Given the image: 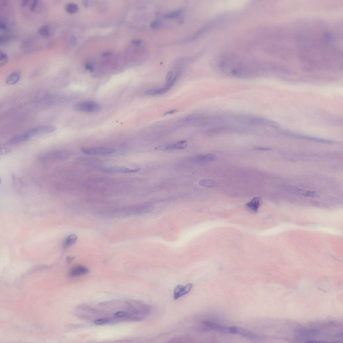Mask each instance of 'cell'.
<instances>
[{"mask_svg":"<svg viewBox=\"0 0 343 343\" xmlns=\"http://www.w3.org/2000/svg\"><path fill=\"white\" fill-rule=\"evenodd\" d=\"M187 142L185 141H179L177 143L166 146V150H179L184 149L187 147Z\"/></svg>","mask_w":343,"mask_h":343,"instance_id":"5bb4252c","label":"cell"},{"mask_svg":"<svg viewBox=\"0 0 343 343\" xmlns=\"http://www.w3.org/2000/svg\"><path fill=\"white\" fill-rule=\"evenodd\" d=\"M181 11L178 10L177 11L173 12L169 14L166 15L165 17L167 18H174L175 17L178 16L181 13Z\"/></svg>","mask_w":343,"mask_h":343,"instance_id":"d4e9b609","label":"cell"},{"mask_svg":"<svg viewBox=\"0 0 343 343\" xmlns=\"http://www.w3.org/2000/svg\"><path fill=\"white\" fill-rule=\"evenodd\" d=\"M172 86L167 84L165 87L159 89L151 90H148L146 93L148 95H154L158 94H161L165 93L171 88Z\"/></svg>","mask_w":343,"mask_h":343,"instance_id":"9a60e30c","label":"cell"},{"mask_svg":"<svg viewBox=\"0 0 343 343\" xmlns=\"http://www.w3.org/2000/svg\"><path fill=\"white\" fill-rule=\"evenodd\" d=\"M77 240V237L75 234H71L64 241V246L68 248L74 245Z\"/></svg>","mask_w":343,"mask_h":343,"instance_id":"e0dca14e","label":"cell"},{"mask_svg":"<svg viewBox=\"0 0 343 343\" xmlns=\"http://www.w3.org/2000/svg\"><path fill=\"white\" fill-rule=\"evenodd\" d=\"M100 171L108 173L127 174L137 172L139 169H131L125 167L116 166L101 167L99 169Z\"/></svg>","mask_w":343,"mask_h":343,"instance_id":"8992f818","label":"cell"},{"mask_svg":"<svg viewBox=\"0 0 343 343\" xmlns=\"http://www.w3.org/2000/svg\"><path fill=\"white\" fill-rule=\"evenodd\" d=\"M75 111L86 113H95L100 111L102 107L97 103L92 101H84L77 103L74 106Z\"/></svg>","mask_w":343,"mask_h":343,"instance_id":"6da1fadb","label":"cell"},{"mask_svg":"<svg viewBox=\"0 0 343 343\" xmlns=\"http://www.w3.org/2000/svg\"><path fill=\"white\" fill-rule=\"evenodd\" d=\"M11 149L10 148H2L1 149V150H0V155L1 156H3V155L7 154L11 152Z\"/></svg>","mask_w":343,"mask_h":343,"instance_id":"484cf974","label":"cell"},{"mask_svg":"<svg viewBox=\"0 0 343 343\" xmlns=\"http://www.w3.org/2000/svg\"><path fill=\"white\" fill-rule=\"evenodd\" d=\"M12 39V36L7 35H3L0 36V44L3 45L9 42Z\"/></svg>","mask_w":343,"mask_h":343,"instance_id":"44dd1931","label":"cell"},{"mask_svg":"<svg viewBox=\"0 0 343 343\" xmlns=\"http://www.w3.org/2000/svg\"><path fill=\"white\" fill-rule=\"evenodd\" d=\"M173 74L172 72L168 73L166 77L167 81L168 83L171 82L173 79Z\"/></svg>","mask_w":343,"mask_h":343,"instance_id":"4316f807","label":"cell"},{"mask_svg":"<svg viewBox=\"0 0 343 343\" xmlns=\"http://www.w3.org/2000/svg\"><path fill=\"white\" fill-rule=\"evenodd\" d=\"M81 151L86 154L93 155H107L115 152V149L104 147L82 148Z\"/></svg>","mask_w":343,"mask_h":343,"instance_id":"3957f363","label":"cell"},{"mask_svg":"<svg viewBox=\"0 0 343 343\" xmlns=\"http://www.w3.org/2000/svg\"><path fill=\"white\" fill-rule=\"evenodd\" d=\"M86 68L90 70H92V66L89 64H86Z\"/></svg>","mask_w":343,"mask_h":343,"instance_id":"836d02e7","label":"cell"},{"mask_svg":"<svg viewBox=\"0 0 343 343\" xmlns=\"http://www.w3.org/2000/svg\"><path fill=\"white\" fill-rule=\"evenodd\" d=\"M228 333L238 334L251 339H255L258 338L257 336L255 334L248 330L241 327L235 326L228 327Z\"/></svg>","mask_w":343,"mask_h":343,"instance_id":"52a82bcc","label":"cell"},{"mask_svg":"<svg viewBox=\"0 0 343 343\" xmlns=\"http://www.w3.org/2000/svg\"><path fill=\"white\" fill-rule=\"evenodd\" d=\"M56 127L51 125H43L35 127L26 131L31 138L37 135L53 132L57 130Z\"/></svg>","mask_w":343,"mask_h":343,"instance_id":"277c9868","label":"cell"},{"mask_svg":"<svg viewBox=\"0 0 343 343\" xmlns=\"http://www.w3.org/2000/svg\"><path fill=\"white\" fill-rule=\"evenodd\" d=\"M215 155L213 154H208L197 155L192 157V161L199 163H206L214 161Z\"/></svg>","mask_w":343,"mask_h":343,"instance_id":"30bf717a","label":"cell"},{"mask_svg":"<svg viewBox=\"0 0 343 343\" xmlns=\"http://www.w3.org/2000/svg\"><path fill=\"white\" fill-rule=\"evenodd\" d=\"M8 57L6 54L1 51L0 53V66H2L6 64L8 61Z\"/></svg>","mask_w":343,"mask_h":343,"instance_id":"7402d4cb","label":"cell"},{"mask_svg":"<svg viewBox=\"0 0 343 343\" xmlns=\"http://www.w3.org/2000/svg\"><path fill=\"white\" fill-rule=\"evenodd\" d=\"M193 287L192 283H189L186 286L178 285L175 288L173 292V297L174 299L177 300L183 295L188 294L190 292Z\"/></svg>","mask_w":343,"mask_h":343,"instance_id":"ba28073f","label":"cell"},{"mask_svg":"<svg viewBox=\"0 0 343 343\" xmlns=\"http://www.w3.org/2000/svg\"><path fill=\"white\" fill-rule=\"evenodd\" d=\"M198 329L200 331L213 330L223 333H228V327L208 321H204L201 322L198 327Z\"/></svg>","mask_w":343,"mask_h":343,"instance_id":"5b68a950","label":"cell"},{"mask_svg":"<svg viewBox=\"0 0 343 343\" xmlns=\"http://www.w3.org/2000/svg\"><path fill=\"white\" fill-rule=\"evenodd\" d=\"M262 203V198L259 197H256L248 202L246 204V206L251 212L257 213Z\"/></svg>","mask_w":343,"mask_h":343,"instance_id":"8fae6325","label":"cell"},{"mask_svg":"<svg viewBox=\"0 0 343 343\" xmlns=\"http://www.w3.org/2000/svg\"><path fill=\"white\" fill-rule=\"evenodd\" d=\"M256 150H259L265 151L269 150H271L270 148H265L262 147H258L256 148Z\"/></svg>","mask_w":343,"mask_h":343,"instance_id":"f546056e","label":"cell"},{"mask_svg":"<svg viewBox=\"0 0 343 343\" xmlns=\"http://www.w3.org/2000/svg\"><path fill=\"white\" fill-rule=\"evenodd\" d=\"M193 339L190 336H180L171 339L169 342L173 343H190L193 342Z\"/></svg>","mask_w":343,"mask_h":343,"instance_id":"2e32d148","label":"cell"},{"mask_svg":"<svg viewBox=\"0 0 343 343\" xmlns=\"http://www.w3.org/2000/svg\"><path fill=\"white\" fill-rule=\"evenodd\" d=\"M177 110H173L168 111V112H167V113H165L164 114V115H168V114H173L174 113H175L177 112Z\"/></svg>","mask_w":343,"mask_h":343,"instance_id":"4dcf8cb0","label":"cell"},{"mask_svg":"<svg viewBox=\"0 0 343 343\" xmlns=\"http://www.w3.org/2000/svg\"><path fill=\"white\" fill-rule=\"evenodd\" d=\"M38 33L40 35L44 37H47L49 35L50 30L49 27L46 25L41 27L38 30Z\"/></svg>","mask_w":343,"mask_h":343,"instance_id":"ffe728a7","label":"cell"},{"mask_svg":"<svg viewBox=\"0 0 343 343\" xmlns=\"http://www.w3.org/2000/svg\"><path fill=\"white\" fill-rule=\"evenodd\" d=\"M127 315V313L124 311H118L116 312L114 315V317L115 318H120L126 317Z\"/></svg>","mask_w":343,"mask_h":343,"instance_id":"cb8c5ba5","label":"cell"},{"mask_svg":"<svg viewBox=\"0 0 343 343\" xmlns=\"http://www.w3.org/2000/svg\"><path fill=\"white\" fill-rule=\"evenodd\" d=\"M141 41L139 40H134L133 41V43L135 45L139 44L141 43Z\"/></svg>","mask_w":343,"mask_h":343,"instance_id":"e575fe53","label":"cell"},{"mask_svg":"<svg viewBox=\"0 0 343 343\" xmlns=\"http://www.w3.org/2000/svg\"><path fill=\"white\" fill-rule=\"evenodd\" d=\"M111 55V53L110 52H105V53L103 54V55L104 56H109Z\"/></svg>","mask_w":343,"mask_h":343,"instance_id":"8d00e7d4","label":"cell"},{"mask_svg":"<svg viewBox=\"0 0 343 343\" xmlns=\"http://www.w3.org/2000/svg\"><path fill=\"white\" fill-rule=\"evenodd\" d=\"M65 9L68 13L74 14L76 13L79 11V8L76 4L70 3L66 4L65 6Z\"/></svg>","mask_w":343,"mask_h":343,"instance_id":"ac0fdd59","label":"cell"},{"mask_svg":"<svg viewBox=\"0 0 343 343\" xmlns=\"http://www.w3.org/2000/svg\"><path fill=\"white\" fill-rule=\"evenodd\" d=\"M0 29L3 31H6L8 29V27L5 23L1 22L0 23Z\"/></svg>","mask_w":343,"mask_h":343,"instance_id":"f1b7e54d","label":"cell"},{"mask_svg":"<svg viewBox=\"0 0 343 343\" xmlns=\"http://www.w3.org/2000/svg\"><path fill=\"white\" fill-rule=\"evenodd\" d=\"M75 258V257H68L67 258V262L69 263V264H70V263L72 262L73 260Z\"/></svg>","mask_w":343,"mask_h":343,"instance_id":"d6a6232c","label":"cell"},{"mask_svg":"<svg viewBox=\"0 0 343 343\" xmlns=\"http://www.w3.org/2000/svg\"><path fill=\"white\" fill-rule=\"evenodd\" d=\"M21 77L20 73L16 72H12L8 76L6 81V84L12 85L16 84L19 81Z\"/></svg>","mask_w":343,"mask_h":343,"instance_id":"4fadbf2b","label":"cell"},{"mask_svg":"<svg viewBox=\"0 0 343 343\" xmlns=\"http://www.w3.org/2000/svg\"><path fill=\"white\" fill-rule=\"evenodd\" d=\"M27 133L17 135L11 138L7 142L8 144H15L22 143L31 139Z\"/></svg>","mask_w":343,"mask_h":343,"instance_id":"7c38bea8","label":"cell"},{"mask_svg":"<svg viewBox=\"0 0 343 343\" xmlns=\"http://www.w3.org/2000/svg\"><path fill=\"white\" fill-rule=\"evenodd\" d=\"M88 267L82 265H77L71 269L68 273V277L71 278L76 277L85 275L89 273Z\"/></svg>","mask_w":343,"mask_h":343,"instance_id":"9c48e42d","label":"cell"},{"mask_svg":"<svg viewBox=\"0 0 343 343\" xmlns=\"http://www.w3.org/2000/svg\"><path fill=\"white\" fill-rule=\"evenodd\" d=\"M69 156V153L66 151L57 150L41 155L38 159L41 161H60L64 160Z\"/></svg>","mask_w":343,"mask_h":343,"instance_id":"7a4b0ae2","label":"cell"},{"mask_svg":"<svg viewBox=\"0 0 343 343\" xmlns=\"http://www.w3.org/2000/svg\"><path fill=\"white\" fill-rule=\"evenodd\" d=\"M38 3V1H36V0H35V1H33V3L31 4V7H30V9H31L32 12L34 11Z\"/></svg>","mask_w":343,"mask_h":343,"instance_id":"83f0119b","label":"cell"},{"mask_svg":"<svg viewBox=\"0 0 343 343\" xmlns=\"http://www.w3.org/2000/svg\"><path fill=\"white\" fill-rule=\"evenodd\" d=\"M199 184L206 187H211L215 186L216 184L213 181L210 179H203L200 181Z\"/></svg>","mask_w":343,"mask_h":343,"instance_id":"d6986e66","label":"cell"},{"mask_svg":"<svg viewBox=\"0 0 343 343\" xmlns=\"http://www.w3.org/2000/svg\"><path fill=\"white\" fill-rule=\"evenodd\" d=\"M29 1L28 0H23L21 2V5L23 6H26Z\"/></svg>","mask_w":343,"mask_h":343,"instance_id":"1f68e13d","label":"cell"},{"mask_svg":"<svg viewBox=\"0 0 343 343\" xmlns=\"http://www.w3.org/2000/svg\"><path fill=\"white\" fill-rule=\"evenodd\" d=\"M108 319L107 318H99L96 319L94 321V323L96 324L100 325L106 324L109 322Z\"/></svg>","mask_w":343,"mask_h":343,"instance_id":"603a6c76","label":"cell"},{"mask_svg":"<svg viewBox=\"0 0 343 343\" xmlns=\"http://www.w3.org/2000/svg\"><path fill=\"white\" fill-rule=\"evenodd\" d=\"M159 24V23L158 22V21H155L154 22H153L152 24V26L153 27H156Z\"/></svg>","mask_w":343,"mask_h":343,"instance_id":"d590c367","label":"cell"}]
</instances>
